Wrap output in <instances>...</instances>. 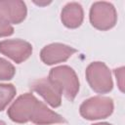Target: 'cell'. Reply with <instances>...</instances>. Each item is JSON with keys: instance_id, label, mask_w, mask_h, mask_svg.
Masks as SVG:
<instances>
[{"instance_id": "6da1fadb", "label": "cell", "mask_w": 125, "mask_h": 125, "mask_svg": "<svg viewBox=\"0 0 125 125\" xmlns=\"http://www.w3.org/2000/svg\"><path fill=\"white\" fill-rule=\"evenodd\" d=\"M62 92V95L72 102L79 91V79L76 72L68 65H60L52 68L48 77Z\"/></svg>"}, {"instance_id": "7a4b0ae2", "label": "cell", "mask_w": 125, "mask_h": 125, "mask_svg": "<svg viewBox=\"0 0 125 125\" xmlns=\"http://www.w3.org/2000/svg\"><path fill=\"white\" fill-rule=\"evenodd\" d=\"M86 79L96 93L106 94L113 88L111 72L103 62H93L86 68Z\"/></svg>"}, {"instance_id": "3957f363", "label": "cell", "mask_w": 125, "mask_h": 125, "mask_svg": "<svg viewBox=\"0 0 125 125\" xmlns=\"http://www.w3.org/2000/svg\"><path fill=\"white\" fill-rule=\"evenodd\" d=\"M113 109L114 104L111 98L96 96L84 101L79 107V112L86 120H98L111 115Z\"/></svg>"}, {"instance_id": "277c9868", "label": "cell", "mask_w": 125, "mask_h": 125, "mask_svg": "<svg viewBox=\"0 0 125 125\" xmlns=\"http://www.w3.org/2000/svg\"><path fill=\"white\" fill-rule=\"evenodd\" d=\"M89 19L91 24L102 31L112 28L117 21V13L111 3L100 1L95 2L90 9Z\"/></svg>"}, {"instance_id": "5b68a950", "label": "cell", "mask_w": 125, "mask_h": 125, "mask_svg": "<svg viewBox=\"0 0 125 125\" xmlns=\"http://www.w3.org/2000/svg\"><path fill=\"white\" fill-rule=\"evenodd\" d=\"M38 100L31 93H25L20 96L8 108L9 118L16 123H26L30 121L33 109Z\"/></svg>"}, {"instance_id": "8992f818", "label": "cell", "mask_w": 125, "mask_h": 125, "mask_svg": "<svg viewBox=\"0 0 125 125\" xmlns=\"http://www.w3.org/2000/svg\"><path fill=\"white\" fill-rule=\"evenodd\" d=\"M0 53L16 63H21L31 56L32 45L22 39H7L0 42Z\"/></svg>"}, {"instance_id": "52a82bcc", "label": "cell", "mask_w": 125, "mask_h": 125, "mask_svg": "<svg viewBox=\"0 0 125 125\" xmlns=\"http://www.w3.org/2000/svg\"><path fill=\"white\" fill-rule=\"evenodd\" d=\"M77 50L62 43H52L45 46L40 52L41 61L47 65L63 62L67 61Z\"/></svg>"}, {"instance_id": "ba28073f", "label": "cell", "mask_w": 125, "mask_h": 125, "mask_svg": "<svg viewBox=\"0 0 125 125\" xmlns=\"http://www.w3.org/2000/svg\"><path fill=\"white\" fill-rule=\"evenodd\" d=\"M30 89L38 93L52 107H59L62 104V92L47 77L36 79L30 83Z\"/></svg>"}, {"instance_id": "9c48e42d", "label": "cell", "mask_w": 125, "mask_h": 125, "mask_svg": "<svg viewBox=\"0 0 125 125\" xmlns=\"http://www.w3.org/2000/svg\"><path fill=\"white\" fill-rule=\"evenodd\" d=\"M27 15L26 5L21 0H0V16L8 22L19 24Z\"/></svg>"}, {"instance_id": "30bf717a", "label": "cell", "mask_w": 125, "mask_h": 125, "mask_svg": "<svg viewBox=\"0 0 125 125\" xmlns=\"http://www.w3.org/2000/svg\"><path fill=\"white\" fill-rule=\"evenodd\" d=\"M30 121L36 125H51L57 123H66V120L57 112L50 109L44 103L38 101L32 115L30 117Z\"/></svg>"}, {"instance_id": "8fae6325", "label": "cell", "mask_w": 125, "mask_h": 125, "mask_svg": "<svg viewBox=\"0 0 125 125\" xmlns=\"http://www.w3.org/2000/svg\"><path fill=\"white\" fill-rule=\"evenodd\" d=\"M84 20V12L82 6L77 2L67 3L62 10L61 21L67 28H77Z\"/></svg>"}, {"instance_id": "7c38bea8", "label": "cell", "mask_w": 125, "mask_h": 125, "mask_svg": "<svg viewBox=\"0 0 125 125\" xmlns=\"http://www.w3.org/2000/svg\"><path fill=\"white\" fill-rule=\"evenodd\" d=\"M16 94L17 90L13 84H0V111L6 108Z\"/></svg>"}, {"instance_id": "4fadbf2b", "label": "cell", "mask_w": 125, "mask_h": 125, "mask_svg": "<svg viewBox=\"0 0 125 125\" xmlns=\"http://www.w3.org/2000/svg\"><path fill=\"white\" fill-rule=\"evenodd\" d=\"M15 73V66L9 61L0 58V80H11Z\"/></svg>"}, {"instance_id": "5bb4252c", "label": "cell", "mask_w": 125, "mask_h": 125, "mask_svg": "<svg viewBox=\"0 0 125 125\" xmlns=\"http://www.w3.org/2000/svg\"><path fill=\"white\" fill-rule=\"evenodd\" d=\"M14 33V27L0 16V37L10 36Z\"/></svg>"}, {"instance_id": "9a60e30c", "label": "cell", "mask_w": 125, "mask_h": 125, "mask_svg": "<svg viewBox=\"0 0 125 125\" xmlns=\"http://www.w3.org/2000/svg\"><path fill=\"white\" fill-rule=\"evenodd\" d=\"M92 125H112V124H109V123H106V122H103V123H96V124H92Z\"/></svg>"}, {"instance_id": "2e32d148", "label": "cell", "mask_w": 125, "mask_h": 125, "mask_svg": "<svg viewBox=\"0 0 125 125\" xmlns=\"http://www.w3.org/2000/svg\"><path fill=\"white\" fill-rule=\"evenodd\" d=\"M0 125H6V123H5L4 121H2V120H0Z\"/></svg>"}]
</instances>
